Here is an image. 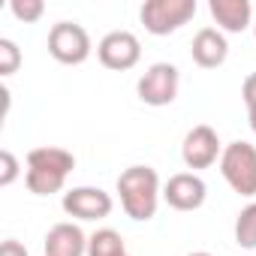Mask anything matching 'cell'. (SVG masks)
Segmentation results:
<instances>
[{
	"label": "cell",
	"mask_w": 256,
	"mask_h": 256,
	"mask_svg": "<svg viewBox=\"0 0 256 256\" xmlns=\"http://www.w3.org/2000/svg\"><path fill=\"white\" fill-rule=\"evenodd\" d=\"M118 193L126 217L133 220H151L157 214V193H160V178L151 166H130L118 178Z\"/></svg>",
	"instance_id": "cell-1"
},
{
	"label": "cell",
	"mask_w": 256,
	"mask_h": 256,
	"mask_svg": "<svg viewBox=\"0 0 256 256\" xmlns=\"http://www.w3.org/2000/svg\"><path fill=\"white\" fill-rule=\"evenodd\" d=\"M220 172L229 181V187L241 196H256V148L247 142L226 145L220 157Z\"/></svg>",
	"instance_id": "cell-2"
},
{
	"label": "cell",
	"mask_w": 256,
	"mask_h": 256,
	"mask_svg": "<svg viewBox=\"0 0 256 256\" xmlns=\"http://www.w3.org/2000/svg\"><path fill=\"white\" fill-rule=\"evenodd\" d=\"M196 16V0H148L142 6V24L154 36H169Z\"/></svg>",
	"instance_id": "cell-3"
},
{
	"label": "cell",
	"mask_w": 256,
	"mask_h": 256,
	"mask_svg": "<svg viewBox=\"0 0 256 256\" xmlns=\"http://www.w3.org/2000/svg\"><path fill=\"white\" fill-rule=\"evenodd\" d=\"M48 54L58 64H66V66L84 64L88 54H90V36H88V30L82 24H72V22L54 24L52 34H48Z\"/></svg>",
	"instance_id": "cell-4"
},
{
	"label": "cell",
	"mask_w": 256,
	"mask_h": 256,
	"mask_svg": "<svg viewBox=\"0 0 256 256\" xmlns=\"http://www.w3.org/2000/svg\"><path fill=\"white\" fill-rule=\"evenodd\" d=\"M96 54H100V64L106 70H114V72H124V70H133L142 58V46L133 34L126 30H114L108 36H102V42L96 46Z\"/></svg>",
	"instance_id": "cell-5"
},
{
	"label": "cell",
	"mask_w": 256,
	"mask_h": 256,
	"mask_svg": "<svg viewBox=\"0 0 256 256\" xmlns=\"http://www.w3.org/2000/svg\"><path fill=\"white\" fill-rule=\"evenodd\" d=\"M139 100L148 106H169L178 96V70L172 64H154L139 78Z\"/></svg>",
	"instance_id": "cell-6"
},
{
	"label": "cell",
	"mask_w": 256,
	"mask_h": 256,
	"mask_svg": "<svg viewBox=\"0 0 256 256\" xmlns=\"http://www.w3.org/2000/svg\"><path fill=\"white\" fill-rule=\"evenodd\" d=\"M181 157L187 163V169H208L217 163L220 154V139L217 133L211 130L208 124H199L184 136V145H181Z\"/></svg>",
	"instance_id": "cell-7"
},
{
	"label": "cell",
	"mask_w": 256,
	"mask_h": 256,
	"mask_svg": "<svg viewBox=\"0 0 256 256\" xmlns=\"http://www.w3.org/2000/svg\"><path fill=\"white\" fill-rule=\"evenodd\" d=\"M64 211L78 220H102L112 214V196L100 187H76L64 196Z\"/></svg>",
	"instance_id": "cell-8"
},
{
	"label": "cell",
	"mask_w": 256,
	"mask_h": 256,
	"mask_svg": "<svg viewBox=\"0 0 256 256\" xmlns=\"http://www.w3.org/2000/svg\"><path fill=\"white\" fill-rule=\"evenodd\" d=\"M205 193H208V190H205V181H202L199 175H190V172L172 175V178L166 181V190H163L166 202H169L175 211H196V208H202Z\"/></svg>",
	"instance_id": "cell-9"
},
{
	"label": "cell",
	"mask_w": 256,
	"mask_h": 256,
	"mask_svg": "<svg viewBox=\"0 0 256 256\" xmlns=\"http://www.w3.org/2000/svg\"><path fill=\"white\" fill-rule=\"evenodd\" d=\"M190 54H193V64L202 66V70H217L226 54H229V46H226V36L214 28H202L196 36H193V46H190Z\"/></svg>",
	"instance_id": "cell-10"
},
{
	"label": "cell",
	"mask_w": 256,
	"mask_h": 256,
	"mask_svg": "<svg viewBox=\"0 0 256 256\" xmlns=\"http://www.w3.org/2000/svg\"><path fill=\"white\" fill-rule=\"evenodd\" d=\"M88 238L72 223H58L46 235V256H84Z\"/></svg>",
	"instance_id": "cell-11"
},
{
	"label": "cell",
	"mask_w": 256,
	"mask_h": 256,
	"mask_svg": "<svg viewBox=\"0 0 256 256\" xmlns=\"http://www.w3.org/2000/svg\"><path fill=\"white\" fill-rule=\"evenodd\" d=\"M208 10H211L214 22L229 34H241L250 24V4L247 0H211Z\"/></svg>",
	"instance_id": "cell-12"
},
{
	"label": "cell",
	"mask_w": 256,
	"mask_h": 256,
	"mask_svg": "<svg viewBox=\"0 0 256 256\" xmlns=\"http://www.w3.org/2000/svg\"><path fill=\"white\" fill-rule=\"evenodd\" d=\"M28 169H42V172H54V175H70L76 169V157L64 148H34L28 151Z\"/></svg>",
	"instance_id": "cell-13"
},
{
	"label": "cell",
	"mask_w": 256,
	"mask_h": 256,
	"mask_svg": "<svg viewBox=\"0 0 256 256\" xmlns=\"http://www.w3.org/2000/svg\"><path fill=\"white\" fill-rule=\"evenodd\" d=\"M88 256H126L124 238L114 229H100L88 238Z\"/></svg>",
	"instance_id": "cell-14"
},
{
	"label": "cell",
	"mask_w": 256,
	"mask_h": 256,
	"mask_svg": "<svg viewBox=\"0 0 256 256\" xmlns=\"http://www.w3.org/2000/svg\"><path fill=\"white\" fill-rule=\"evenodd\" d=\"M64 175H54V172H42V169H28V175H24V184H28V190L30 193H36V196H52V193H58L60 187H64Z\"/></svg>",
	"instance_id": "cell-15"
},
{
	"label": "cell",
	"mask_w": 256,
	"mask_h": 256,
	"mask_svg": "<svg viewBox=\"0 0 256 256\" xmlns=\"http://www.w3.org/2000/svg\"><path fill=\"white\" fill-rule=\"evenodd\" d=\"M235 241L247 250H256V202L247 205L235 220Z\"/></svg>",
	"instance_id": "cell-16"
},
{
	"label": "cell",
	"mask_w": 256,
	"mask_h": 256,
	"mask_svg": "<svg viewBox=\"0 0 256 256\" xmlns=\"http://www.w3.org/2000/svg\"><path fill=\"white\" fill-rule=\"evenodd\" d=\"M22 66V52L16 42L0 40V76H12Z\"/></svg>",
	"instance_id": "cell-17"
},
{
	"label": "cell",
	"mask_w": 256,
	"mask_h": 256,
	"mask_svg": "<svg viewBox=\"0 0 256 256\" xmlns=\"http://www.w3.org/2000/svg\"><path fill=\"white\" fill-rule=\"evenodd\" d=\"M42 12H46L42 0H12V16L18 22H36Z\"/></svg>",
	"instance_id": "cell-18"
},
{
	"label": "cell",
	"mask_w": 256,
	"mask_h": 256,
	"mask_svg": "<svg viewBox=\"0 0 256 256\" xmlns=\"http://www.w3.org/2000/svg\"><path fill=\"white\" fill-rule=\"evenodd\" d=\"M18 178V160L12 151H0V187H10Z\"/></svg>",
	"instance_id": "cell-19"
},
{
	"label": "cell",
	"mask_w": 256,
	"mask_h": 256,
	"mask_svg": "<svg viewBox=\"0 0 256 256\" xmlns=\"http://www.w3.org/2000/svg\"><path fill=\"white\" fill-rule=\"evenodd\" d=\"M241 96L247 102V108H256V72H250L244 78V88H241Z\"/></svg>",
	"instance_id": "cell-20"
},
{
	"label": "cell",
	"mask_w": 256,
	"mask_h": 256,
	"mask_svg": "<svg viewBox=\"0 0 256 256\" xmlns=\"http://www.w3.org/2000/svg\"><path fill=\"white\" fill-rule=\"evenodd\" d=\"M0 256H28V247H22L18 241H4V244H0Z\"/></svg>",
	"instance_id": "cell-21"
},
{
	"label": "cell",
	"mask_w": 256,
	"mask_h": 256,
	"mask_svg": "<svg viewBox=\"0 0 256 256\" xmlns=\"http://www.w3.org/2000/svg\"><path fill=\"white\" fill-rule=\"evenodd\" d=\"M250 130L256 133V108H250Z\"/></svg>",
	"instance_id": "cell-22"
},
{
	"label": "cell",
	"mask_w": 256,
	"mask_h": 256,
	"mask_svg": "<svg viewBox=\"0 0 256 256\" xmlns=\"http://www.w3.org/2000/svg\"><path fill=\"white\" fill-rule=\"evenodd\" d=\"M190 256H211V253H190Z\"/></svg>",
	"instance_id": "cell-23"
}]
</instances>
